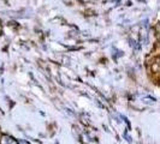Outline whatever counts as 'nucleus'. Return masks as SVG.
I'll return each mask as SVG.
<instances>
[{
    "label": "nucleus",
    "mask_w": 160,
    "mask_h": 144,
    "mask_svg": "<svg viewBox=\"0 0 160 144\" xmlns=\"http://www.w3.org/2000/svg\"><path fill=\"white\" fill-rule=\"evenodd\" d=\"M1 144H18V142L16 139H13L12 137L3 136L1 137Z\"/></svg>",
    "instance_id": "f257e3e1"
}]
</instances>
